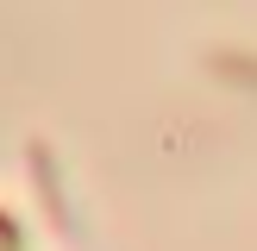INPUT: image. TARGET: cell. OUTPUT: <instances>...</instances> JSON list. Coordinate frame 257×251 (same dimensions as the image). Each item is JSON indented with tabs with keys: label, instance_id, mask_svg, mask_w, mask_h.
<instances>
[{
	"label": "cell",
	"instance_id": "2",
	"mask_svg": "<svg viewBox=\"0 0 257 251\" xmlns=\"http://www.w3.org/2000/svg\"><path fill=\"white\" fill-rule=\"evenodd\" d=\"M207 75H220V82L251 88V94H257V50H232V44L207 50Z\"/></svg>",
	"mask_w": 257,
	"mask_h": 251
},
{
	"label": "cell",
	"instance_id": "1",
	"mask_svg": "<svg viewBox=\"0 0 257 251\" xmlns=\"http://www.w3.org/2000/svg\"><path fill=\"white\" fill-rule=\"evenodd\" d=\"M25 176H32V188H38V207H44L50 232H57V238H75L82 226H75L69 188H63V163H57V151H50V138H25Z\"/></svg>",
	"mask_w": 257,
	"mask_h": 251
}]
</instances>
